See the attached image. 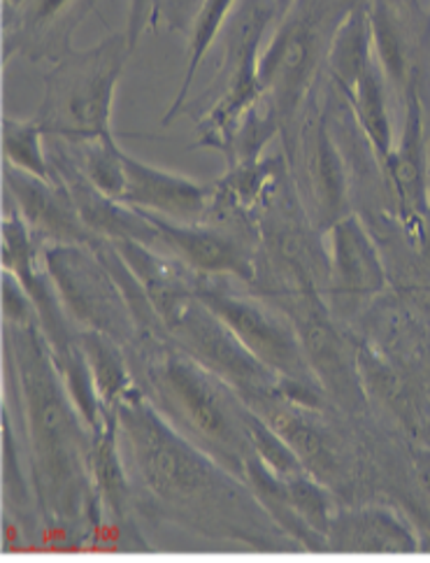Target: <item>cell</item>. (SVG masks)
Segmentation results:
<instances>
[{"label":"cell","mask_w":430,"mask_h":563,"mask_svg":"<svg viewBox=\"0 0 430 563\" xmlns=\"http://www.w3.org/2000/svg\"><path fill=\"white\" fill-rule=\"evenodd\" d=\"M135 510L198 538L252 552H298L252 487L131 391L114 408Z\"/></svg>","instance_id":"obj_1"},{"label":"cell","mask_w":430,"mask_h":563,"mask_svg":"<svg viewBox=\"0 0 430 563\" xmlns=\"http://www.w3.org/2000/svg\"><path fill=\"white\" fill-rule=\"evenodd\" d=\"M3 387L26 448L45 540H66L68 550L91 548L102 529L91 475L93 433L37 324H3Z\"/></svg>","instance_id":"obj_2"},{"label":"cell","mask_w":430,"mask_h":563,"mask_svg":"<svg viewBox=\"0 0 430 563\" xmlns=\"http://www.w3.org/2000/svg\"><path fill=\"white\" fill-rule=\"evenodd\" d=\"M140 391L170 424L244 479L256 456L250 438V406L242 396L177 347L168 333L140 335L129 350Z\"/></svg>","instance_id":"obj_3"},{"label":"cell","mask_w":430,"mask_h":563,"mask_svg":"<svg viewBox=\"0 0 430 563\" xmlns=\"http://www.w3.org/2000/svg\"><path fill=\"white\" fill-rule=\"evenodd\" d=\"M133 49L126 33H112L89 49H73L45 73V91L33 114L47 137L81 145L110 135L117 87Z\"/></svg>","instance_id":"obj_4"},{"label":"cell","mask_w":430,"mask_h":563,"mask_svg":"<svg viewBox=\"0 0 430 563\" xmlns=\"http://www.w3.org/2000/svg\"><path fill=\"white\" fill-rule=\"evenodd\" d=\"M235 285L238 279L200 275L196 296L265 368L279 377V391L284 396L300 400L305 406L335 408L307 364L291 319L273 300L252 291L247 285H242V289H235Z\"/></svg>","instance_id":"obj_5"},{"label":"cell","mask_w":430,"mask_h":563,"mask_svg":"<svg viewBox=\"0 0 430 563\" xmlns=\"http://www.w3.org/2000/svg\"><path fill=\"white\" fill-rule=\"evenodd\" d=\"M359 3L363 0H296L277 22L258 58V79L282 131L315 91L333 33Z\"/></svg>","instance_id":"obj_6"},{"label":"cell","mask_w":430,"mask_h":563,"mask_svg":"<svg viewBox=\"0 0 430 563\" xmlns=\"http://www.w3.org/2000/svg\"><path fill=\"white\" fill-rule=\"evenodd\" d=\"M282 143L300 203L315 227L326 233L352 212V170L331 124L326 75L294 122L282 131Z\"/></svg>","instance_id":"obj_7"},{"label":"cell","mask_w":430,"mask_h":563,"mask_svg":"<svg viewBox=\"0 0 430 563\" xmlns=\"http://www.w3.org/2000/svg\"><path fill=\"white\" fill-rule=\"evenodd\" d=\"M291 319L307 364L315 371L331 404L350 417L371 408L359 368V338L333 314L329 300L317 291L268 298Z\"/></svg>","instance_id":"obj_8"},{"label":"cell","mask_w":430,"mask_h":563,"mask_svg":"<svg viewBox=\"0 0 430 563\" xmlns=\"http://www.w3.org/2000/svg\"><path fill=\"white\" fill-rule=\"evenodd\" d=\"M43 264L77 329L110 335L126 350L140 338L124 289L87 245H45Z\"/></svg>","instance_id":"obj_9"},{"label":"cell","mask_w":430,"mask_h":563,"mask_svg":"<svg viewBox=\"0 0 430 563\" xmlns=\"http://www.w3.org/2000/svg\"><path fill=\"white\" fill-rule=\"evenodd\" d=\"M161 324L177 347L231 385L244 404L279 391V377L265 368L196 294L179 298L163 312Z\"/></svg>","instance_id":"obj_10"},{"label":"cell","mask_w":430,"mask_h":563,"mask_svg":"<svg viewBox=\"0 0 430 563\" xmlns=\"http://www.w3.org/2000/svg\"><path fill=\"white\" fill-rule=\"evenodd\" d=\"M331 261L326 300L342 324L352 327L388 289V268L375 233L359 212H350L323 233Z\"/></svg>","instance_id":"obj_11"},{"label":"cell","mask_w":430,"mask_h":563,"mask_svg":"<svg viewBox=\"0 0 430 563\" xmlns=\"http://www.w3.org/2000/svg\"><path fill=\"white\" fill-rule=\"evenodd\" d=\"M145 214L161 235V252L181 261L202 277H227L252 285L256 275L258 235L212 221L181 224L158 214Z\"/></svg>","instance_id":"obj_12"},{"label":"cell","mask_w":430,"mask_h":563,"mask_svg":"<svg viewBox=\"0 0 430 563\" xmlns=\"http://www.w3.org/2000/svg\"><path fill=\"white\" fill-rule=\"evenodd\" d=\"M96 10V0H22L3 10V62L56 64L73 52V35Z\"/></svg>","instance_id":"obj_13"},{"label":"cell","mask_w":430,"mask_h":563,"mask_svg":"<svg viewBox=\"0 0 430 563\" xmlns=\"http://www.w3.org/2000/svg\"><path fill=\"white\" fill-rule=\"evenodd\" d=\"M3 194L31 227L37 243L45 245H87L93 247L96 235L81 221L70 194L56 179H43L3 164Z\"/></svg>","instance_id":"obj_14"},{"label":"cell","mask_w":430,"mask_h":563,"mask_svg":"<svg viewBox=\"0 0 430 563\" xmlns=\"http://www.w3.org/2000/svg\"><path fill=\"white\" fill-rule=\"evenodd\" d=\"M384 179L400 206L403 219H426L430 214V131L421 100L419 77L405 91V119L392 154L382 164Z\"/></svg>","instance_id":"obj_15"},{"label":"cell","mask_w":430,"mask_h":563,"mask_svg":"<svg viewBox=\"0 0 430 563\" xmlns=\"http://www.w3.org/2000/svg\"><path fill=\"white\" fill-rule=\"evenodd\" d=\"M326 542L331 554H417L423 550L412 521L379 500L340 503Z\"/></svg>","instance_id":"obj_16"},{"label":"cell","mask_w":430,"mask_h":563,"mask_svg":"<svg viewBox=\"0 0 430 563\" xmlns=\"http://www.w3.org/2000/svg\"><path fill=\"white\" fill-rule=\"evenodd\" d=\"M124 168L126 191L121 196V203L181 224H194L208 217L214 183L205 185L187 175L152 166L129 152H124Z\"/></svg>","instance_id":"obj_17"},{"label":"cell","mask_w":430,"mask_h":563,"mask_svg":"<svg viewBox=\"0 0 430 563\" xmlns=\"http://www.w3.org/2000/svg\"><path fill=\"white\" fill-rule=\"evenodd\" d=\"M373 64L375 47L371 26V0H363L335 29L329 54H326L323 75L342 98H350L365 70Z\"/></svg>","instance_id":"obj_18"},{"label":"cell","mask_w":430,"mask_h":563,"mask_svg":"<svg viewBox=\"0 0 430 563\" xmlns=\"http://www.w3.org/2000/svg\"><path fill=\"white\" fill-rule=\"evenodd\" d=\"M371 26L375 58L392 89L407 91L419 77L415 62V37L407 12L396 0H371Z\"/></svg>","instance_id":"obj_19"},{"label":"cell","mask_w":430,"mask_h":563,"mask_svg":"<svg viewBox=\"0 0 430 563\" xmlns=\"http://www.w3.org/2000/svg\"><path fill=\"white\" fill-rule=\"evenodd\" d=\"M388 89L392 87H388L386 75L382 73L375 58V64L365 70L354 93L344 98L352 110L356 129L379 161V168L396 145L392 108H388Z\"/></svg>","instance_id":"obj_20"},{"label":"cell","mask_w":430,"mask_h":563,"mask_svg":"<svg viewBox=\"0 0 430 563\" xmlns=\"http://www.w3.org/2000/svg\"><path fill=\"white\" fill-rule=\"evenodd\" d=\"M79 345L87 356L102 408L114 410L121 400L137 389L126 347L110 335L85 329H79Z\"/></svg>","instance_id":"obj_21"},{"label":"cell","mask_w":430,"mask_h":563,"mask_svg":"<svg viewBox=\"0 0 430 563\" xmlns=\"http://www.w3.org/2000/svg\"><path fill=\"white\" fill-rule=\"evenodd\" d=\"M240 0H202L198 14L191 24L189 31V49H187V70H184L181 77V87L175 93L173 106L168 108V112L163 114L161 126H170L175 119H179L181 108L189 103V93L196 85V75L205 62V56L214 47L217 37H221L223 29H227L229 19L233 16L235 8Z\"/></svg>","instance_id":"obj_22"},{"label":"cell","mask_w":430,"mask_h":563,"mask_svg":"<svg viewBox=\"0 0 430 563\" xmlns=\"http://www.w3.org/2000/svg\"><path fill=\"white\" fill-rule=\"evenodd\" d=\"M58 143H64V140H58ZM64 147L73 156L77 168L85 173V177L98 191L121 200L126 191V168L124 150H121L114 133L89 140V143L81 145L64 143Z\"/></svg>","instance_id":"obj_23"},{"label":"cell","mask_w":430,"mask_h":563,"mask_svg":"<svg viewBox=\"0 0 430 563\" xmlns=\"http://www.w3.org/2000/svg\"><path fill=\"white\" fill-rule=\"evenodd\" d=\"M47 133L31 119L3 117V164L24 170L29 175L54 179L49 147L45 145Z\"/></svg>","instance_id":"obj_24"},{"label":"cell","mask_w":430,"mask_h":563,"mask_svg":"<svg viewBox=\"0 0 430 563\" xmlns=\"http://www.w3.org/2000/svg\"><path fill=\"white\" fill-rule=\"evenodd\" d=\"M3 324H37V310L31 294L12 273L3 271Z\"/></svg>","instance_id":"obj_25"},{"label":"cell","mask_w":430,"mask_h":563,"mask_svg":"<svg viewBox=\"0 0 430 563\" xmlns=\"http://www.w3.org/2000/svg\"><path fill=\"white\" fill-rule=\"evenodd\" d=\"M161 3L163 0H129V22L126 37L129 45L135 52L137 43L150 29H156L161 22Z\"/></svg>","instance_id":"obj_26"},{"label":"cell","mask_w":430,"mask_h":563,"mask_svg":"<svg viewBox=\"0 0 430 563\" xmlns=\"http://www.w3.org/2000/svg\"><path fill=\"white\" fill-rule=\"evenodd\" d=\"M200 3H202V0H163V3H161V22H166V26L170 31L189 33Z\"/></svg>","instance_id":"obj_27"},{"label":"cell","mask_w":430,"mask_h":563,"mask_svg":"<svg viewBox=\"0 0 430 563\" xmlns=\"http://www.w3.org/2000/svg\"><path fill=\"white\" fill-rule=\"evenodd\" d=\"M294 3H296V0H275V5H277V10H279V19L291 10Z\"/></svg>","instance_id":"obj_28"},{"label":"cell","mask_w":430,"mask_h":563,"mask_svg":"<svg viewBox=\"0 0 430 563\" xmlns=\"http://www.w3.org/2000/svg\"><path fill=\"white\" fill-rule=\"evenodd\" d=\"M19 3H22V0H3V10H12V8H16Z\"/></svg>","instance_id":"obj_29"},{"label":"cell","mask_w":430,"mask_h":563,"mask_svg":"<svg viewBox=\"0 0 430 563\" xmlns=\"http://www.w3.org/2000/svg\"><path fill=\"white\" fill-rule=\"evenodd\" d=\"M428 189H430V177H428Z\"/></svg>","instance_id":"obj_30"}]
</instances>
